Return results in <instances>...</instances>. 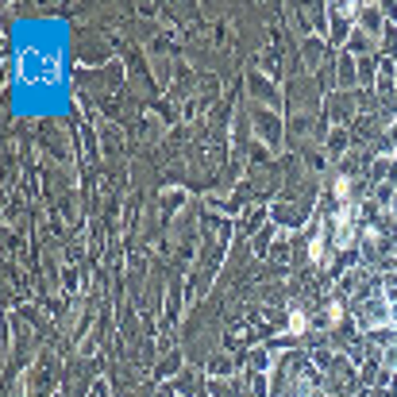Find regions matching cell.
<instances>
[{"label": "cell", "mask_w": 397, "mask_h": 397, "mask_svg": "<svg viewBox=\"0 0 397 397\" xmlns=\"http://www.w3.org/2000/svg\"><path fill=\"white\" fill-rule=\"evenodd\" d=\"M335 247H347L351 239H355V209L351 204H343L340 209V216H335Z\"/></svg>", "instance_id": "6da1fadb"}, {"label": "cell", "mask_w": 397, "mask_h": 397, "mask_svg": "<svg viewBox=\"0 0 397 397\" xmlns=\"http://www.w3.org/2000/svg\"><path fill=\"white\" fill-rule=\"evenodd\" d=\"M305 328H309V316H305L301 309H293V312H289V332H293V335H301Z\"/></svg>", "instance_id": "7a4b0ae2"}]
</instances>
